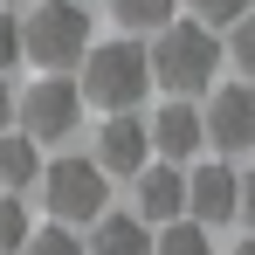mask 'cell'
Masks as SVG:
<instances>
[{
  "label": "cell",
  "instance_id": "17",
  "mask_svg": "<svg viewBox=\"0 0 255 255\" xmlns=\"http://www.w3.org/2000/svg\"><path fill=\"white\" fill-rule=\"evenodd\" d=\"M228 55H235V69H242V76L255 83V7L242 14V21H235V35H228Z\"/></svg>",
  "mask_w": 255,
  "mask_h": 255
},
{
  "label": "cell",
  "instance_id": "12",
  "mask_svg": "<svg viewBox=\"0 0 255 255\" xmlns=\"http://www.w3.org/2000/svg\"><path fill=\"white\" fill-rule=\"evenodd\" d=\"M35 172H42L35 138H28V131H0V186H7V193H21Z\"/></svg>",
  "mask_w": 255,
  "mask_h": 255
},
{
  "label": "cell",
  "instance_id": "7",
  "mask_svg": "<svg viewBox=\"0 0 255 255\" xmlns=\"http://www.w3.org/2000/svg\"><path fill=\"white\" fill-rule=\"evenodd\" d=\"M207 138L221 145V152H249L255 145V90L249 83H228V90H214V104H207Z\"/></svg>",
  "mask_w": 255,
  "mask_h": 255
},
{
  "label": "cell",
  "instance_id": "16",
  "mask_svg": "<svg viewBox=\"0 0 255 255\" xmlns=\"http://www.w3.org/2000/svg\"><path fill=\"white\" fill-rule=\"evenodd\" d=\"M21 255H83V242L69 235V221H55V228H42V235H28Z\"/></svg>",
  "mask_w": 255,
  "mask_h": 255
},
{
  "label": "cell",
  "instance_id": "22",
  "mask_svg": "<svg viewBox=\"0 0 255 255\" xmlns=\"http://www.w3.org/2000/svg\"><path fill=\"white\" fill-rule=\"evenodd\" d=\"M235 255H255V242H242V249H235Z\"/></svg>",
  "mask_w": 255,
  "mask_h": 255
},
{
  "label": "cell",
  "instance_id": "11",
  "mask_svg": "<svg viewBox=\"0 0 255 255\" xmlns=\"http://www.w3.org/2000/svg\"><path fill=\"white\" fill-rule=\"evenodd\" d=\"M83 255H152V228L138 214H97Z\"/></svg>",
  "mask_w": 255,
  "mask_h": 255
},
{
  "label": "cell",
  "instance_id": "8",
  "mask_svg": "<svg viewBox=\"0 0 255 255\" xmlns=\"http://www.w3.org/2000/svg\"><path fill=\"white\" fill-rule=\"evenodd\" d=\"M145 152H152V131L131 111H111V125L97 131V166L104 172H145Z\"/></svg>",
  "mask_w": 255,
  "mask_h": 255
},
{
  "label": "cell",
  "instance_id": "5",
  "mask_svg": "<svg viewBox=\"0 0 255 255\" xmlns=\"http://www.w3.org/2000/svg\"><path fill=\"white\" fill-rule=\"evenodd\" d=\"M14 118H21V131H28L35 145H42V138H69L76 118H83V90L69 83V76H42L35 90L14 97Z\"/></svg>",
  "mask_w": 255,
  "mask_h": 255
},
{
  "label": "cell",
  "instance_id": "21",
  "mask_svg": "<svg viewBox=\"0 0 255 255\" xmlns=\"http://www.w3.org/2000/svg\"><path fill=\"white\" fill-rule=\"evenodd\" d=\"M7 125H14V90L0 83V131H7Z\"/></svg>",
  "mask_w": 255,
  "mask_h": 255
},
{
  "label": "cell",
  "instance_id": "3",
  "mask_svg": "<svg viewBox=\"0 0 255 255\" xmlns=\"http://www.w3.org/2000/svg\"><path fill=\"white\" fill-rule=\"evenodd\" d=\"M76 69H83L76 90H83L97 111H131V104L145 97V83H152V55L138 42H97Z\"/></svg>",
  "mask_w": 255,
  "mask_h": 255
},
{
  "label": "cell",
  "instance_id": "15",
  "mask_svg": "<svg viewBox=\"0 0 255 255\" xmlns=\"http://www.w3.org/2000/svg\"><path fill=\"white\" fill-rule=\"evenodd\" d=\"M111 14L125 28H166L172 14H179V0H111Z\"/></svg>",
  "mask_w": 255,
  "mask_h": 255
},
{
  "label": "cell",
  "instance_id": "18",
  "mask_svg": "<svg viewBox=\"0 0 255 255\" xmlns=\"http://www.w3.org/2000/svg\"><path fill=\"white\" fill-rule=\"evenodd\" d=\"M193 7V21H207V28H221V21H242L255 0H186Z\"/></svg>",
  "mask_w": 255,
  "mask_h": 255
},
{
  "label": "cell",
  "instance_id": "9",
  "mask_svg": "<svg viewBox=\"0 0 255 255\" xmlns=\"http://www.w3.org/2000/svg\"><path fill=\"white\" fill-rule=\"evenodd\" d=\"M145 131H152V152H166L172 166H179V159H193V152L207 145V125H200V111H193V104H166Z\"/></svg>",
  "mask_w": 255,
  "mask_h": 255
},
{
  "label": "cell",
  "instance_id": "2",
  "mask_svg": "<svg viewBox=\"0 0 255 255\" xmlns=\"http://www.w3.org/2000/svg\"><path fill=\"white\" fill-rule=\"evenodd\" d=\"M214 69H221V42H214L207 21H166V28H159V42H152V76H159L172 97L207 90Z\"/></svg>",
  "mask_w": 255,
  "mask_h": 255
},
{
  "label": "cell",
  "instance_id": "10",
  "mask_svg": "<svg viewBox=\"0 0 255 255\" xmlns=\"http://www.w3.org/2000/svg\"><path fill=\"white\" fill-rule=\"evenodd\" d=\"M138 207H145V221H179L186 214V172L172 166H145L138 172Z\"/></svg>",
  "mask_w": 255,
  "mask_h": 255
},
{
  "label": "cell",
  "instance_id": "19",
  "mask_svg": "<svg viewBox=\"0 0 255 255\" xmlns=\"http://www.w3.org/2000/svg\"><path fill=\"white\" fill-rule=\"evenodd\" d=\"M14 62H21V21H14V14L0 7V76H7Z\"/></svg>",
  "mask_w": 255,
  "mask_h": 255
},
{
  "label": "cell",
  "instance_id": "23",
  "mask_svg": "<svg viewBox=\"0 0 255 255\" xmlns=\"http://www.w3.org/2000/svg\"><path fill=\"white\" fill-rule=\"evenodd\" d=\"M7 7H21V0H7Z\"/></svg>",
  "mask_w": 255,
  "mask_h": 255
},
{
  "label": "cell",
  "instance_id": "1",
  "mask_svg": "<svg viewBox=\"0 0 255 255\" xmlns=\"http://www.w3.org/2000/svg\"><path fill=\"white\" fill-rule=\"evenodd\" d=\"M21 55L42 76H69L90 55V14L76 0H35V14L21 21Z\"/></svg>",
  "mask_w": 255,
  "mask_h": 255
},
{
  "label": "cell",
  "instance_id": "4",
  "mask_svg": "<svg viewBox=\"0 0 255 255\" xmlns=\"http://www.w3.org/2000/svg\"><path fill=\"white\" fill-rule=\"evenodd\" d=\"M42 200H48V214L55 221H97V214L111 207V172L97 166V159H55L48 166V179H42Z\"/></svg>",
  "mask_w": 255,
  "mask_h": 255
},
{
  "label": "cell",
  "instance_id": "14",
  "mask_svg": "<svg viewBox=\"0 0 255 255\" xmlns=\"http://www.w3.org/2000/svg\"><path fill=\"white\" fill-rule=\"evenodd\" d=\"M28 207H21V193H0V255H21L28 249Z\"/></svg>",
  "mask_w": 255,
  "mask_h": 255
},
{
  "label": "cell",
  "instance_id": "20",
  "mask_svg": "<svg viewBox=\"0 0 255 255\" xmlns=\"http://www.w3.org/2000/svg\"><path fill=\"white\" fill-rule=\"evenodd\" d=\"M235 214H242V221L255 228V172H242V207H235Z\"/></svg>",
  "mask_w": 255,
  "mask_h": 255
},
{
  "label": "cell",
  "instance_id": "6",
  "mask_svg": "<svg viewBox=\"0 0 255 255\" xmlns=\"http://www.w3.org/2000/svg\"><path fill=\"white\" fill-rule=\"evenodd\" d=\"M235 207H242V172L235 166H193L186 172V214H193L200 228L235 221Z\"/></svg>",
  "mask_w": 255,
  "mask_h": 255
},
{
  "label": "cell",
  "instance_id": "13",
  "mask_svg": "<svg viewBox=\"0 0 255 255\" xmlns=\"http://www.w3.org/2000/svg\"><path fill=\"white\" fill-rule=\"evenodd\" d=\"M152 255H214V242H207L200 221H166V235L152 242Z\"/></svg>",
  "mask_w": 255,
  "mask_h": 255
}]
</instances>
